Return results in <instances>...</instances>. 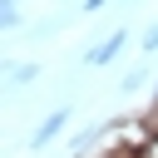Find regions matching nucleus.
Returning a JSON list of instances; mask_svg holds the SVG:
<instances>
[{"label": "nucleus", "instance_id": "obj_1", "mask_svg": "<svg viewBox=\"0 0 158 158\" xmlns=\"http://www.w3.org/2000/svg\"><path fill=\"white\" fill-rule=\"evenodd\" d=\"M64 118H69V109H54V114H49V118L40 123V133H35L30 143H35V148H44V143H49V138H54V133L64 128Z\"/></svg>", "mask_w": 158, "mask_h": 158}, {"label": "nucleus", "instance_id": "obj_2", "mask_svg": "<svg viewBox=\"0 0 158 158\" xmlns=\"http://www.w3.org/2000/svg\"><path fill=\"white\" fill-rule=\"evenodd\" d=\"M123 40H128V35H123V30H114V35H109V40H104V44L89 54V64H104V59H114V54L123 49Z\"/></svg>", "mask_w": 158, "mask_h": 158}, {"label": "nucleus", "instance_id": "obj_3", "mask_svg": "<svg viewBox=\"0 0 158 158\" xmlns=\"http://www.w3.org/2000/svg\"><path fill=\"white\" fill-rule=\"evenodd\" d=\"M25 79H35V64H20V69L10 74V84H25Z\"/></svg>", "mask_w": 158, "mask_h": 158}, {"label": "nucleus", "instance_id": "obj_4", "mask_svg": "<svg viewBox=\"0 0 158 158\" xmlns=\"http://www.w3.org/2000/svg\"><path fill=\"white\" fill-rule=\"evenodd\" d=\"M153 49H158V25L148 30V54H153Z\"/></svg>", "mask_w": 158, "mask_h": 158}, {"label": "nucleus", "instance_id": "obj_5", "mask_svg": "<svg viewBox=\"0 0 158 158\" xmlns=\"http://www.w3.org/2000/svg\"><path fill=\"white\" fill-rule=\"evenodd\" d=\"M99 5H104V0H84V10H89V15H94V10H99Z\"/></svg>", "mask_w": 158, "mask_h": 158}]
</instances>
